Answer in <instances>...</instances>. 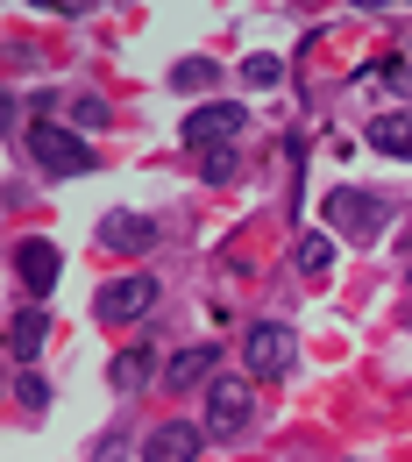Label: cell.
I'll list each match as a JSON object with an SVG mask.
<instances>
[{"label":"cell","instance_id":"7a4b0ae2","mask_svg":"<svg viewBox=\"0 0 412 462\" xmlns=\"http://www.w3.org/2000/svg\"><path fill=\"white\" fill-rule=\"evenodd\" d=\"M256 427V392H249V377H214L206 384V441H242Z\"/></svg>","mask_w":412,"mask_h":462},{"label":"cell","instance_id":"5b68a950","mask_svg":"<svg viewBox=\"0 0 412 462\" xmlns=\"http://www.w3.org/2000/svg\"><path fill=\"white\" fill-rule=\"evenodd\" d=\"M242 363H249V377H285L298 363V335L285 320H256V328L242 335Z\"/></svg>","mask_w":412,"mask_h":462},{"label":"cell","instance_id":"8fae6325","mask_svg":"<svg viewBox=\"0 0 412 462\" xmlns=\"http://www.w3.org/2000/svg\"><path fill=\"white\" fill-rule=\"evenodd\" d=\"M214 356H221L214 342H192L185 356L164 363V384H171V392H185V384H214V377H221V370H214Z\"/></svg>","mask_w":412,"mask_h":462},{"label":"cell","instance_id":"277c9868","mask_svg":"<svg viewBox=\"0 0 412 462\" xmlns=\"http://www.w3.org/2000/svg\"><path fill=\"white\" fill-rule=\"evenodd\" d=\"M391 221V207L377 199V192H362V185H342V192H327V228L349 235V242H377Z\"/></svg>","mask_w":412,"mask_h":462},{"label":"cell","instance_id":"8992f818","mask_svg":"<svg viewBox=\"0 0 412 462\" xmlns=\"http://www.w3.org/2000/svg\"><path fill=\"white\" fill-rule=\"evenodd\" d=\"M14 271H22V291H29V306H43V299L58 291L64 249L50 242V235H29V242H14Z\"/></svg>","mask_w":412,"mask_h":462},{"label":"cell","instance_id":"7402d4cb","mask_svg":"<svg viewBox=\"0 0 412 462\" xmlns=\"http://www.w3.org/2000/svg\"><path fill=\"white\" fill-rule=\"evenodd\" d=\"M406 285H412V271H406Z\"/></svg>","mask_w":412,"mask_h":462},{"label":"cell","instance_id":"44dd1931","mask_svg":"<svg viewBox=\"0 0 412 462\" xmlns=\"http://www.w3.org/2000/svg\"><path fill=\"white\" fill-rule=\"evenodd\" d=\"M0 128H14V93L0 86Z\"/></svg>","mask_w":412,"mask_h":462},{"label":"cell","instance_id":"52a82bcc","mask_svg":"<svg viewBox=\"0 0 412 462\" xmlns=\"http://www.w3.org/2000/svg\"><path fill=\"white\" fill-rule=\"evenodd\" d=\"M150 306H157V278H142V271H128V278H107V285H100V320H107V328L142 320Z\"/></svg>","mask_w":412,"mask_h":462},{"label":"cell","instance_id":"4fadbf2b","mask_svg":"<svg viewBox=\"0 0 412 462\" xmlns=\"http://www.w3.org/2000/svg\"><path fill=\"white\" fill-rule=\"evenodd\" d=\"M150 370H157V363H150V348H128V356H114V363H107V384L135 399V392L150 384Z\"/></svg>","mask_w":412,"mask_h":462},{"label":"cell","instance_id":"30bf717a","mask_svg":"<svg viewBox=\"0 0 412 462\" xmlns=\"http://www.w3.org/2000/svg\"><path fill=\"white\" fill-rule=\"evenodd\" d=\"M370 150H377V157H391V164H412V107L370 121Z\"/></svg>","mask_w":412,"mask_h":462},{"label":"cell","instance_id":"ac0fdd59","mask_svg":"<svg viewBox=\"0 0 412 462\" xmlns=\"http://www.w3.org/2000/svg\"><path fill=\"white\" fill-rule=\"evenodd\" d=\"M14 392H22V405H29V412H43V405H50V384H43L36 370H22V384H14Z\"/></svg>","mask_w":412,"mask_h":462},{"label":"cell","instance_id":"9c48e42d","mask_svg":"<svg viewBox=\"0 0 412 462\" xmlns=\"http://www.w3.org/2000/svg\"><path fill=\"white\" fill-rule=\"evenodd\" d=\"M100 249L142 256V249H157V221H150V214H107V221H100Z\"/></svg>","mask_w":412,"mask_h":462},{"label":"cell","instance_id":"7c38bea8","mask_svg":"<svg viewBox=\"0 0 412 462\" xmlns=\"http://www.w3.org/2000/svg\"><path fill=\"white\" fill-rule=\"evenodd\" d=\"M43 306H22V320H7V356L14 363H36V348H43Z\"/></svg>","mask_w":412,"mask_h":462},{"label":"cell","instance_id":"d6986e66","mask_svg":"<svg viewBox=\"0 0 412 462\" xmlns=\"http://www.w3.org/2000/svg\"><path fill=\"white\" fill-rule=\"evenodd\" d=\"M71 121H78V128H107V100H93V93L71 100Z\"/></svg>","mask_w":412,"mask_h":462},{"label":"cell","instance_id":"3957f363","mask_svg":"<svg viewBox=\"0 0 412 462\" xmlns=\"http://www.w3.org/2000/svg\"><path fill=\"white\" fill-rule=\"evenodd\" d=\"M242 128H249L242 100H206V107H192V115H185L178 135H185V150H192V157H206V150H235Z\"/></svg>","mask_w":412,"mask_h":462},{"label":"cell","instance_id":"2e32d148","mask_svg":"<svg viewBox=\"0 0 412 462\" xmlns=\"http://www.w3.org/2000/svg\"><path fill=\"white\" fill-rule=\"evenodd\" d=\"M278 79H285V64H278V58H249V64H242V86H249V93H270Z\"/></svg>","mask_w":412,"mask_h":462},{"label":"cell","instance_id":"e0dca14e","mask_svg":"<svg viewBox=\"0 0 412 462\" xmlns=\"http://www.w3.org/2000/svg\"><path fill=\"white\" fill-rule=\"evenodd\" d=\"M199 178H206V185H228V178H235V150H206V157H199Z\"/></svg>","mask_w":412,"mask_h":462},{"label":"cell","instance_id":"9a60e30c","mask_svg":"<svg viewBox=\"0 0 412 462\" xmlns=\"http://www.w3.org/2000/svg\"><path fill=\"white\" fill-rule=\"evenodd\" d=\"M327 263H334V235H298V271L327 278Z\"/></svg>","mask_w":412,"mask_h":462},{"label":"cell","instance_id":"ba28073f","mask_svg":"<svg viewBox=\"0 0 412 462\" xmlns=\"http://www.w3.org/2000/svg\"><path fill=\"white\" fill-rule=\"evenodd\" d=\"M206 448V427H192V420H164L150 441H142V462H199Z\"/></svg>","mask_w":412,"mask_h":462},{"label":"cell","instance_id":"ffe728a7","mask_svg":"<svg viewBox=\"0 0 412 462\" xmlns=\"http://www.w3.org/2000/svg\"><path fill=\"white\" fill-rule=\"evenodd\" d=\"M377 71H384V86H398V93H412V71H406V64H398V58H384V64H377Z\"/></svg>","mask_w":412,"mask_h":462},{"label":"cell","instance_id":"6da1fadb","mask_svg":"<svg viewBox=\"0 0 412 462\" xmlns=\"http://www.w3.org/2000/svg\"><path fill=\"white\" fill-rule=\"evenodd\" d=\"M22 143H29V157H36L43 178H86L93 171V143L78 128H64V121H29Z\"/></svg>","mask_w":412,"mask_h":462},{"label":"cell","instance_id":"5bb4252c","mask_svg":"<svg viewBox=\"0 0 412 462\" xmlns=\"http://www.w3.org/2000/svg\"><path fill=\"white\" fill-rule=\"evenodd\" d=\"M171 86H178V93H214V86H221V64H214V58H178L171 64Z\"/></svg>","mask_w":412,"mask_h":462}]
</instances>
